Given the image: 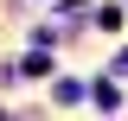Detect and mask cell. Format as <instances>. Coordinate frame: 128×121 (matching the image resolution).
I'll return each instance as SVG.
<instances>
[{"label":"cell","mask_w":128,"mask_h":121,"mask_svg":"<svg viewBox=\"0 0 128 121\" xmlns=\"http://www.w3.org/2000/svg\"><path fill=\"white\" fill-rule=\"evenodd\" d=\"M19 76H51V58H45V51H38V58H26V64H19Z\"/></svg>","instance_id":"cell-1"},{"label":"cell","mask_w":128,"mask_h":121,"mask_svg":"<svg viewBox=\"0 0 128 121\" xmlns=\"http://www.w3.org/2000/svg\"><path fill=\"white\" fill-rule=\"evenodd\" d=\"M115 70H122V76H128V51H122V64H115Z\"/></svg>","instance_id":"cell-2"}]
</instances>
